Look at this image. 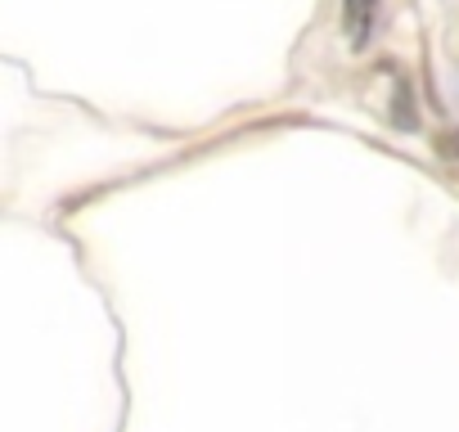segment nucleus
Instances as JSON below:
<instances>
[{
  "label": "nucleus",
  "mask_w": 459,
  "mask_h": 432,
  "mask_svg": "<svg viewBox=\"0 0 459 432\" xmlns=\"http://www.w3.org/2000/svg\"><path fill=\"white\" fill-rule=\"evenodd\" d=\"M374 5H378V0H347V32H351V41H365Z\"/></svg>",
  "instance_id": "nucleus-1"
}]
</instances>
